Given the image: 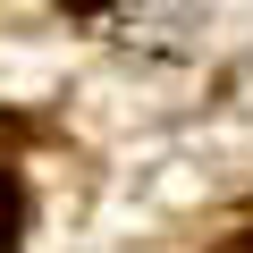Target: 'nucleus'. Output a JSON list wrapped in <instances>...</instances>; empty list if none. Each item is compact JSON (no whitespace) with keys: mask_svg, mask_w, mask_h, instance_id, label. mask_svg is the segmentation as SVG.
I'll use <instances>...</instances> for the list:
<instances>
[{"mask_svg":"<svg viewBox=\"0 0 253 253\" xmlns=\"http://www.w3.org/2000/svg\"><path fill=\"white\" fill-rule=\"evenodd\" d=\"M211 253H253V228H236L228 245H211Z\"/></svg>","mask_w":253,"mask_h":253,"instance_id":"obj_2","label":"nucleus"},{"mask_svg":"<svg viewBox=\"0 0 253 253\" xmlns=\"http://www.w3.org/2000/svg\"><path fill=\"white\" fill-rule=\"evenodd\" d=\"M17 245V186H9V169H0V253Z\"/></svg>","mask_w":253,"mask_h":253,"instance_id":"obj_1","label":"nucleus"}]
</instances>
